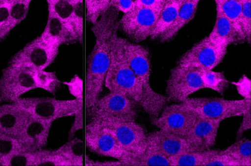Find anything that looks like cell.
Instances as JSON below:
<instances>
[{"instance_id": "1", "label": "cell", "mask_w": 251, "mask_h": 166, "mask_svg": "<svg viewBox=\"0 0 251 166\" xmlns=\"http://www.w3.org/2000/svg\"><path fill=\"white\" fill-rule=\"evenodd\" d=\"M118 11L113 8L102 15L93 25L91 31L95 44L88 61L85 83V106H93L104 85V80L111 63V39L118 29Z\"/></svg>"}, {"instance_id": "2", "label": "cell", "mask_w": 251, "mask_h": 166, "mask_svg": "<svg viewBox=\"0 0 251 166\" xmlns=\"http://www.w3.org/2000/svg\"><path fill=\"white\" fill-rule=\"evenodd\" d=\"M118 30H115L111 39V63L104 85L110 92L123 94L135 100L151 117V108L145 97L142 84L127 64L122 51Z\"/></svg>"}, {"instance_id": "3", "label": "cell", "mask_w": 251, "mask_h": 166, "mask_svg": "<svg viewBox=\"0 0 251 166\" xmlns=\"http://www.w3.org/2000/svg\"><path fill=\"white\" fill-rule=\"evenodd\" d=\"M126 61L142 84L145 97L151 108V119H155L169 102L167 97L157 93L150 83L151 57L150 50L140 44L131 42L127 39L119 37Z\"/></svg>"}, {"instance_id": "4", "label": "cell", "mask_w": 251, "mask_h": 166, "mask_svg": "<svg viewBox=\"0 0 251 166\" xmlns=\"http://www.w3.org/2000/svg\"><path fill=\"white\" fill-rule=\"evenodd\" d=\"M14 103L24 108L29 115L48 122L68 116H76V121L70 135L84 127V97L74 100H57L50 97L17 99Z\"/></svg>"}, {"instance_id": "5", "label": "cell", "mask_w": 251, "mask_h": 166, "mask_svg": "<svg viewBox=\"0 0 251 166\" xmlns=\"http://www.w3.org/2000/svg\"><path fill=\"white\" fill-rule=\"evenodd\" d=\"M194 113L209 120L221 122L232 117L244 115L251 109V100H226L224 98H186L182 101Z\"/></svg>"}, {"instance_id": "6", "label": "cell", "mask_w": 251, "mask_h": 166, "mask_svg": "<svg viewBox=\"0 0 251 166\" xmlns=\"http://www.w3.org/2000/svg\"><path fill=\"white\" fill-rule=\"evenodd\" d=\"M136 104L123 94L110 92L87 110L89 121L136 120Z\"/></svg>"}, {"instance_id": "7", "label": "cell", "mask_w": 251, "mask_h": 166, "mask_svg": "<svg viewBox=\"0 0 251 166\" xmlns=\"http://www.w3.org/2000/svg\"><path fill=\"white\" fill-rule=\"evenodd\" d=\"M89 122L104 128L113 135L128 154V157L139 155L147 148V133L144 127L137 123L136 120H100Z\"/></svg>"}, {"instance_id": "8", "label": "cell", "mask_w": 251, "mask_h": 166, "mask_svg": "<svg viewBox=\"0 0 251 166\" xmlns=\"http://www.w3.org/2000/svg\"><path fill=\"white\" fill-rule=\"evenodd\" d=\"M37 88L32 68L9 63L0 77V101L14 102L24 94Z\"/></svg>"}, {"instance_id": "9", "label": "cell", "mask_w": 251, "mask_h": 166, "mask_svg": "<svg viewBox=\"0 0 251 166\" xmlns=\"http://www.w3.org/2000/svg\"><path fill=\"white\" fill-rule=\"evenodd\" d=\"M226 52L227 48L215 46L206 37L184 53L175 68L198 69L202 71H213L223 62Z\"/></svg>"}, {"instance_id": "10", "label": "cell", "mask_w": 251, "mask_h": 166, "mask_svg": "<svg viewBox=\"0 0 251 166\" xmlns=\"http://www.w3.org/2000/svg\"><path fill=\"white\" fill-rule=\"evenodd\" d=\"M162 9L136 6L129 13L122 16L118 23V29L131 40V42H143L151 36Z\"/></svg>"}, {"instance_id": "11", "label": "cell", "mask_w": 251, "mask_h": 166, "mask_svg": "<svg viewBox=\"0 0 251 166\" xmlns=\"http://www.w3.org/2000/svg\"><path fill=\"white\" fill-rule=\"evenodd\" d=\"M205 88L202 71L174 68L166 84V97L169 101L180 103L195 92Z\"/></svg>"}, {"instance_id": "12", "label": "cell", "mask_w": 251, "mask_h": 166, "mask_svg": "<svg viewBox=\"0 0 251 166\" xmlns=\"http://www.w3.org/2000/svg\"><path fill=\"white\" fill-rule=\"evenodd\" d=\"M197 114L182 103L166 106L160 115L151 119V124L163 132L185 138Z\"/></svg>"}, {"instance_id": "13", "label": "cell", "mask_w": 251, "mask_h": 166, "mask_svg": "<svg viewBox=\"0 0 251 166\" xmlns=\"http://www.w3.org/2000/svg\"><path fill=\"white\" fill-rule=\"evenodd\" d=\"M58 53V47L50 46L38 37L16 53L9 63L44 71L54 61Z\"/></svg>"}, {"instance_id": "14", "label": "cell", "mask_w": 251, "mask_h": 166, "mask_svg": "<svg viewBox=\"0 0 251 166\" xmlns=\"http://www.w3.org/2000/svg\"><path fill=\"white\" fill-rule=\"evenodd\" d=\"M84 139L86 146L94 153L119 161L128 157V154L113 135L94 123L88 122L87 124Z\"/></svg>"}, {"instance_id": "15", "label": "cell", "mask_w": 251, "mask_h": 166, "mask_svg": "<svg viewBox=\"0 0 251 166\" xmlns=\"http://www.w3.org/2000/svg\"><path fill=\"white\" fill-rule=\"evenodd\" d=\"M52 123L29 116L17 136L23 151L37 152L48 144Z\"/></svg>"}, {"instance_id": "16", "label": "cell", "mask_w": 251, "mask_h": 166, "mask_svg": "<svg viewBox=\"0 0 251 166\" xmlns=\"http://www.w3.org/2000/svg\"><path fill=\"white\" fill-rule=\"evenodd\" d=\"M147 146L160 152L171 160L182 154L196 151L185 138L162 130L147 134Z\"/></svg>"}, {"instance_id": "17", "label": "cell", "mask_w": 251, "mask_h": 166, "mask_svg": "<svg viewBox=\"0 0 251 166\" xmlns=\"http://www.w3.org/2000/svg\"><path fill=\"white\" fill-rule=\"evenodd\" d=\"M220 122L197 115L185 139L195 150L211 149L217 142Z\"/></svg>"}, {"instance_id": "18", "label": "cell", "mask_w": 251, "mask_h": 166, "mask_svg": "<svg viewBox=\"0 0 251 166\" xmlns=\"http://www.w3.org/2000/svg\"><path fill=\"white\" fill-rule=\"evenodd\" d=\"M30 115L13 102L0 106V132L17 138Z\"/></svg>"}, {"instance_id": "19", "label": "cell", "mask_w": 251, "mask_h": 166, "mask_svg": "<svg viewBox=\"0 0 251 166\" xmlns=\"http://www.w3.org/2000/svg\"><path fill=\"white\" fill-rule=\"evenodd\" d=\"M207 38L215 46L225 48L240 40V36L232 23L218 10H217V18L213 30Z\"/></svg>"}, {"instance_id": "20", "label": "cell", "mask_w": 251, "mask_h": 166, "mask_svg": "<svg viewBox=\"0 0 251 166\" xmlns=\"http://www.w3.org/2000/svg\"><path fill=\"white\" fill-rule=\"evenodd\" d=\"M40 37L50 46L58 48L62 44L75 42L65 24L50 10L45 29Z\"/></svg>"}, {"instance_id": "21", "label": "cell", "mask_w": 251, "mask_h": 166, "mask_svg": "<svg viewBox=\"0 0 251 166\" xmlns=\"http://www.w3.org/2000/svg\"><path fill=\"white\" fill-rule=\"evenodd\" d=\"M199 3V0H184L178 16L174 20V22L161 35L158 40H159L160 42L166 43L175 38L178 32L194 18Z\"/></svg>"}, {"instance_id": "22", "label": "cell", "mask_w": 251, "mask_h": 166, "mask_svg": "<svg viewBox=\"0 0 251 166\" xmlns=\"http://www.w3.org/2000/svg\"><path fill=\"white\" fill-rule=\"evenodd\" d=\"M184 0H166L151 32V40H157L171 26L178 16Z\"/></svg>"}, {"instance_id": "23", "label": "cell", "mask_w": 251, "mask_h": 166, "mask_svg": "<svg viewBox=\"0 0 251 166\" xmlns=\"http://www.w3.org/2000/svg\"><path fill=\"white\" fill-rule=\"evenodd\" d=\"M76 0H48V10L54 13L68 28L75 42H79L73 26V14Z\"/></svg>"}, {"instance_id": "24", "label": "cell", "mask_w": 251, "mask_h": 166, "mask_svg": "<svg viewBox=\"0 0 251 166\" xmlns=\"http://www.w3.org/2000/svg\"><path fill=\"white\" fill-rule=\"evenodd\" d=\"M120 162L122 166H173L171 159L149 146L144 152Z\"/></svg>"}, {"instance_id": "25", "label": "cell", "mask_w": 251, "mask_h": 166, "mask_svg": "<svg viewBox=\"0 0 251 166\" xmlns=\"http://www.w3.org/2000/svg\"><path fill=\"white\" fill-rule=\"evenodd\" d=\"M30 3L31 0H13L7 24L0 35V42L5 40L12 30L27 17Z\"/></svg>"}, {"instance_id": "26", "label": "cell", "mask_w": 251, "mask_h": 166, "mask_svg": "<svg viewBox=\"0 0 251 166\" xmlns=\"http://www.w3.org/2000/svg\"><path fill=\"white\" fill-rule=\"evenodd\" d=\"M215 2L217 10L232 23L240 36V40H243L242 30L240 27V18L242 13L241 0H216Z\"/></svg>"}, {"instance_id": "27", "label": "cell", "mask_w": 251, "mask_h": 166, "mask_svg": "<svg viewBox=\"0 0 251 166\" xmlns=\"http://www.w3.org/2000/svg\"><path fill=\"white\" fill-rule=\"evenodd\" d=\"M55 152L64 158L70 166L84 165V143L79 139H71L68 143L60 147Z\"/></svg>"}, {"instance_id": "28", "label": "cell", "mask_w": 251, "mask_h": 166, "mask_svg": "<svg viewBox=\"0 0 251 166\" xmlns=\"http://www.w3.org/2000/svg\"><path fill=\"white\" fill-rule=\"evenodd\" d=\"M224 151L233 158L239 166H251V141L248 138H240Z\"/></svg>"}, {"instance_id": "29", "label": "cell", "mask_w": 251, "mask_h": 166, "mask_svg": "<svg viewBox=\"0 0 251 166\" xmlns=\"http://www.w3.org/2000/svg\"><path fill=\"white\" fill-rule=\"evenodd\" d=\"M216 150H196L173 159V166H205Z\"/></svg>"}, {"instance_id": "30", "label": "cell", "mask_w": 251, "mask_h": 166, "mask_svg": "<svg viewBox=\"0 0 251 166\" xmlns=\"http://www.w3.org/2000/svg\"><path fill=\"white\" fill-rule=\"evenodd\" d=\"M40 151L25 152L19 151L2 159L3 166H36Z\"/></svg>"}, {"instance_id": "31", "label": "cell", "mask_w": 251, "mask_h": 166, "mask_svg": "<svg viewBox=\"0 0 251 166\" xmlns=\"http://www.w3.org/2000/svg\"><path fill=\"white\" fill-rule=\"evenodd\" d=\"M85 6L87 20L95 25L102 15L111 9V0H86Z\"/></svg>"}, {"instance_id": "32", "label": "cell", "mask_w": 251, "mask_h": 166, "mask_svg": "<svg viewBox=\"0 0 251 166\" xmlns=\"http://www.w3.org/2000/svg\"><path fill=\"white\" fill-rule=\"evenodd\" d=\"M202 80L206 88L213 90L220 95H224L229 84L223 72L213 71H202Z\"/></svg>"}, {"instance_id": "33", "label": "cell", "mask_w": 251, "mask_h": 166, "mask_svg": "<svg viewBox=\"0 0 251 166\" xmlns=\"http://www.w3.org/2000/svg\"><path fill=\"white\" fill-rule=\"evenodd\" d=\"M33 77L37 88L54 93L60 85V81L54 73L45 71V70H33Z\"/></svg>"}, {"instance_id": "34", "label": "cell", "mask_w": 251, "mask_h": 166, "mask_svg": "<svg viewBox=\"0 0 251 166\" xmlns=\"http://www.w3.org/2000/svg\"><path fill=\"white\" fill-rule=\"evenodd\" d=\"M36 166H70L69 163L55 150H40Z\"/></svg>"}, {"instance_id": "35", "label": "cell", "mask_w": 251, "mask_h": 166, "mask_svg": "<svg viewBox=\"0 0 251 166\" xmlns=\"http://www.w3.org/2000/svg\"><path fill=\"white\" fill-rule=\"evenodd\" d=\"M242 13L240 18V27L242 30L243 41L251 44V1L241 0Z\"/></svg>"}, {"instance_id": "36", "label": "cell", "mask_w": 251, "mask_h": 166, "mask_svg": "<svg viewBox=\"0 0 251 166\" xmlns=\"http://www.w3.org/2000/svg\"><path fill=\"white\" fill-rule=\"evenodd\" d=\"M19 151L23 149L17 138L0 132V159H4Z\"/></svg>"}, {"instance_id": "37", "label": "cell", "mask_w": 251, "mask_h": 166, "mask_svg": "<svg viewBox=\"0 0 251 166\" xmlns=\"http://www.w3.org/2000/svg\"><path fill=\"white\" fill-rule=\"evenodd\" d=\"M83 0H76L73 14V26L79 43L84 40V15H83Z\"/></svg>"}, {"instance_id": "38", "label": "cell", "mask_w": 251, "mask_h": 166, "mask_svg": "<svg viewBox=\"0 0 251 166\" xmlns=\"http://www.w3.org/2000/svg\"><path fill=\"white\" fill-rule=\"evenodd\" d=\"M205 166H239L237 162L224 150H216L214 155Z\"/></svg>"}, {"instance_id": "39", "label": "cell", "mask_w": 251, "mask_h": 166, "mask_svg": "<svg viewBox=\"0 0 251 166\" xmlns=\"http://www.w3.org/2000/svg\"><path fill=\"white\" fill-rule=\"evenodd\" d=\"M232 84L237 87L239 95H241L244 99L251 100V80L248 77L243 76L238 82H233Z\"/></svg>"}, {"instance_id": "40", "label": "cell", "mask_w": 251, "mask_h": 166, "mask_svg": "<svg viewBox=\"0 0 251 166\" xmlns=\"http://www.w3.org/2000/svg\"><path fill=\"white\" fill-rule=\"evenodd\" d=\"M111 8L126 14L136 7V0H111Z\"/></svg>"}, {"instance_id": "41", "label": "cell", "mask_w": 251, "mask_h": 166, "mask_svg": "<svg viewBox=\"0 0 251 166\" xmlns=\"http://www.w3.org/2000/svg\"><path fill=\"white\" fill-rule=\"evenodd\" d=\"M13 0H0V35L7 24Z\"/></svg>"}, {"instance_id": "42", "label": "cell", "mask_w": 251, "mask_h": 166, "mask_svg": "<svg viewBox=\"0 0 251 166\" xmlns=\"http://www.w3.org/2000/svg\"><path fill=\"white\" fill-rule=\"evenodd\" d=\"M166 0H136V6L148 9H162Z\"/></svg>"}, {"instance_id": "43", "label": "cell", "mask_w": 251, "mask_h": 166, "mask_svg": "<svg viewBox=\"0 0 251 166\" xmlns=\"http://www.w3.org/2000/svg\"><path fill=\"white\" fill-rule=\"evenodd\" d=\"M243 119L242 123L240 124V127L237 131V139H240L242 136L243 134L251 128V109L248 110L245 112Z\"/></svg>"}, {"instance_id": "44", "label": "cell", "mask_w": 251, "mask_h": 166, "mask_svg": "<svg viewBox=\"0 0 251 166\" xmlns=\"http://www.w3.org/2000/svg\"><path fill=\"white\" fill-rule=\"evenodd\" d=\"M87 166H122V163L120 161L118 160V162H104V163H100V162H95V161L90 160L87 159L84 162Z\"/></svg>"}, {"instance_id": "45", "label": "cell", "mask_w": 251, "mask_h": 166, "mask_svg": "<svg viewBox=\"0 0 251 166\" xmlns=\"http://www.w3.org/2000/svg\"><path fill=\"white\" fill-rule=\"evenodd\" d=\"M0 166H3V163L1 159H0Z\"/></svg>"}]
</instances>
